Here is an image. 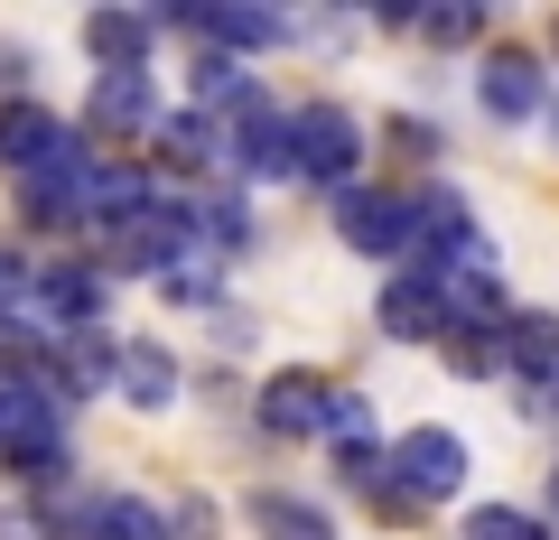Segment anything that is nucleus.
Masks as SVG:
<instances>
[{
  "label": "nucleus",
  "mask_w": 559,
  "mask_h": 540,
  "mask_svg": "<svg viewBox=\"0 0 559 540\" xmlns=\"http://www.w3.org/2000/svg\"><path fill=\"white\" fill-rule=\"evenodd\" d=\"M355 159H364V121L345 112V103H299L289 112V178L308 187H355Z\"/></svg>",
  "instance_id": "1"
},
{
  "label": "nucleus",
  "mask_w": 559,
  "mask_h": 540,
  "mask_svg": "<svg viewBox=\"0 0 559 540\" xmlns=\"http://www.w3.org/2000/svg\"><path fill=\"white\" fill-rule=\"evenodd\" d=\"M0 457L20 476H57L66 466V420L28 373H0Z\"/></svg>",
  "instance_id": "2"
},
{
  "label": "nucleus",
  "mask_w": 559,
  "mask_h": 540,
  "mask_svg": "<svg viewBox=\"0 0 559 540\" xmlns=\"http://www.w3.org/2000/svg\"><path fill=\"white\" fill-rule=\"evenodd\" d=\"M373 476H382V494H401V503H448L466 484V439L457 429H411Z\"/></svg>",
  "instance_id": "3"
},
{
  "label": "nucleus",
  "mask_w": 559,
  "mask_h": 540,
  "mask_svg": "<svg viewBox=\"0 0 559 540\" xmlns=\"http://www.w3.org/2000/svg\"><path fill=\"white\" fill-rule=\"evenodd\" d=\"M336 233H345V252H364V261H401L411 252V196H392V187H345Z\"/></svg>",
  "instance_id": "4"
},
{
  "label": "nucleus",
  "mask_w": 559,
  "mask_h": 540,
  "mask_svg": "<svg viewBox=\"0 0 559 540\" xmlns=\"http://www.w3.org/2000/svg\"><path fill=\"white\" fill-rule=\"evenodd\" d=\"M476 94H485V112H495V121H532L540 103H550V75H540L532 47H495L485 75H476Z\"/></svg>",
  "instance_id": "5"
},
{
  "label": "nucleus",
  "mask_w": 559,
  "mask_h": 540,
  "mask_svg": "<svg viewBox=\"0 0 559 540\" xmlns=\"http://www.w3.org/2000/svg\"><path fill=\"white\" fill-rule=\"evenodd\" d=\"M57 149H66V121L47 103H0V168L10 178H38Z\"/></svg>",
  "instance_id": "6"
},
{
  "label": "nucleus",
  "mask_w": 559,
  "mask_h": 540,
  "mask_svg": "<svg viewBox=\"0 0 559 540\" xmlns=\"http://www.w3.org/2000/svg\"><path fill=\"white\" fill-rule=\"evenodd\" d=\"M84 121H94V131H121V141H150V121H159V84H150V65H140V75H103L94 103H84Z\"/></svg>",
  "instance_id": "7"
},
{
  "label": "nucleus",
  "mask_w": 559,
  "mask_h": 540,
  "mask_svg": "<svg viewBox=\"0 0 559 540\" xmlns=\"http://www.w3.org/2000/svg\"><path fill=\"white\" fill-rule=\"evenodd\" d=\"M261 429L271 439H318L326 429V382L318 373H271L261 382Z\"/></svg>",
  "instance_id": "8"
},
{
  "label": "nucleus",
  "mask_w": 559,
  "mask_h": 540,
  "mask_svg": "<svg viewBox=\"0 0 559 540\" xmlns=\"http://www.w3.org/2000/svg\"><path fill=\"white\" fill-rule=\"evenodd\" d=\"M224 168H242V178H289V112H242L224 131Z\"/></svg>",
  "instance_id": "9"
},
{
  "label": "nucleus",
  "mask_w": 559,
  "mask_h": 540,
  "mask_svg": "<svg viewBox=\"0 0 559 540\" xmlns=\"http://www.w3.org/2000/svg\"><path fill=\"white\" fill-rule=\"evenodd\" d=\"M150 205V168H94L75 196V224H94V233H121V224Z\"/></svg>",
  "instance_id": "10"
},
{
  "label": "nucleus",
  "mask_w": 559,
  "mask_h": 540,
  "mask_svg": "<svg viewBox=\"0 0 559 540\" xmlns=\"http://www.w3.org/2000/svg\"><path fill=\"white\" fill-rule=\"evenodd\" d=\"M103 382H121L131 410H168V400H178V355H168V345H121Z\"/></svg>",
  "instance_id": "11"
},
{
  "label": "nucleus",
  "mask_w": 559,
  "mask_h": 540,
  "mask_svg": "<svg viewBox=\"0 0 559 540\" xmlns=\"http://www.w3.org/2000/svg\"><path fill=\"white\" fill-rule=\"evenodd\" d=\"M382 336L439 345V280H429V271H401V280L382 289Z\"/></svg>",
  "instance_id": "12"
},
{
  "label": "nucleus",
  "mask_w": 559,
  "mask_h": 540,
  "mask_svg": "<svg viewBox=\"0 0 559 540\" xmlns=\"http://www.w3.org/2000/svg\"><path fill=\"white\" fill-rule=\"evenodd\" d=\"M150 38H159V28L140 20V10H94V20H84V47L103 57V75H140V65H150Z\"/></svg>",
  "instance_id": "13"
},
{
  "label": "nucleus",
  "mask_w": 559,
  "mask_h": 540,
  "mask_svg": "<svg viewBox=\"0 0 559 540\" xmlns=\"http://www.w3.org/2000/svg\"><path fill=\"white\" fill-rule=\"evenodd\" d=\"M178 28H197L205 47H280V38H289V20L242 10V0H224V10H178Z\"/></svg>",
  "instance_id": "14"
},
{
  "label": "nucleus",
  "mask_w": 559,
  "mask_h": 540,
  "mask_svg": "<svg viewBox=\"0 0 559 540\" xmlns=\"http://www.w3.org/2000/svg\"><path fill=\"white\" fill-rule=\"evenodd\" d=\"M28 299H38L47 317H66V326H94V308H103V271L57 261V271H38V280H28Z\"/></svg>",
  "instance_id": "15"
},
{
  "label": "nucleus",
  "mask_w": 559,
  "mask_h": 540,
  "mask_svg": "<svg viewBox=\"0 0 559 540\" xmlns=\"http://www.w3.org/2000/svg\"><path fill=\"white\" fill-rule=\"evenodd\" d=\"M150 141H159L168 168H224V131L205 112H159V121H150Z\"/></svg>",
  "instance_id": "16"
},
{
  "label": "nucleus",
  "mask_w": 559,
  "mask_h": 540,
  "mask_svg": "<svg viewBox=\"0 0 559 540\" xmlns=\"http://www.w3.org/2000/svg\"><path fill=\"white\" fill-rule=\"evenodd\" d=\"M503 363L550 392L559 382V317H503Z\"/></svg>",
  "instance_id": "17"
},
{
  "label": "nucleus",
  "mask_w": 559,
  "mask_h": 540,
  "mask_svg": "<svg viewBox=\"0 0 559 540\" xmlns=\"http://www.w3.org/2000/svg\"><path fill=\"white\" fill-rule=\"evenodd\" d=\"M252 521H261V540H336V521L299 494H252Z\"/></svg>",
  "instance_id": "18"
},
{
  "label": "nucleus",
  "mask_w": 559,
  "mask_h": 540,
  "mask_svg": "<svg viewBox=\"0 0 559 540\" xmlns=\"http://www.w3.org/2000/svg\"><path fill=\"white\" fill-rule=\"evenodd\" d=\"M197 112H205V121H215V112L242 121V112H261V94H252V75H242L234 57H205V65H197Z\"/></svg>",
  "instance_id": "19"
},
{
  "label": "nucleus",
  "mask_w": 559,
  "mask_h": 540,
  "mask_svg": "<svg viewBox=\"0 0 559 540\" xmlns=\"http://www.w3.org/2000/svg\"><path fill=\"white\" fill-rule=\"evenodd\" d=\"M318 439H336V447H382L373 400H364V392H326V429H318Z\"/></svg>",
  "instance_id": "20"
},
{
  "label": "nucleus",
  "mask_w": 559,
  "mask_h": 540,
  "mask_svg": "<svg viewBox=\"0 0 559 540\" xmlns=\"http://www.w3.org/2000/svg\"><path fill=\"white\" fill-rule=\"evenodd\" d=\"M197 242L242 252V242H252V205H242V196H205V205H197Z\"/></svg>",
  "instance_id": "21"
},
{
  "label": "nucleus",
  "mask_w": 559,
  "mask_h": 540,
  "mask_svg": "<svg viewBox=\"0 0 559 540\" xmlns=\"http://www.w3.org/2000/svg\"><path fill=\"white\" fill-rule=\"evenodd\" d=\"M159 289H168L178 308H215V299H224V271H215V261H168Z\"/></svg>",
  "instance_id": "22"
},
{
  "label": "nucleus",
  "mask_w": 559,
  "mask_h": 540,
  "mask_svg": "<svg viewBox=\"0 0 559 540\" xmlns=\"http://www.w3.org/2000/svg\"><path fill=\"white\" fill-rule=\"evenodd\" d=\"M466 540H550V531H540L522 503H476V513H466Z\"/></svg>",
  "instance_id": "23"
},
{
  "label": "nucleus",
  "mask_w": 559,
  "mask_h": 540,
  "mask_svg": "<svg viewBox=\"0 0 559 540\" xmlns=\"http://www.w3.org/2000/svg\"><path fill=\"white\" fill-rule=\"evenodd\" d=\"M439 355L457 363V373H476V382H495V373H513V363H503V336H439Z\"/></svg>",
  "instance_id": "24"
},
{
  "label": "nucleus",
  "mask_w": 559,
  "mask_h": 540,
  "mask_svg": "<svg viewBox=\"0 0 559 540\" xmlns=\"http://www.w3.org/2000/svg\"><path fill=\"white\" fill-rule=\"evenodd\" d=\"M411 20L429 28V38H439V47H466V38H476V28H485V10H411Z\"/></svg>",
  "instance_id": "25"
},
{
  "label": "nucleus",
  "mask_w": 559,
  "mask_h": 540,
  "mask_svg": "<svg viewBox=\"0 0 559 540\" xmlns=\"http://www.w3.org/2000/svg\"><path fill=\"white\" fill-rule=\"evenodd\" d=\"M0 540H47V521H38V513L20 503V513H0Z\"/></svg>",
  "instance_id": "26"
},
{
  "label": "nucleus",
  "mask_w": 559,
  "mask_h": 540,
  "mask_svg": "<svg viewBox=\"0 0 559 540\" xmlns=\"http://www.w3.org/2000/svg\"><path fill=\"white\" fill-rule=\"evenodd\" d=\"M540 400H550V410H559V382H550V392H540Z\"/></svg>",
  "instance_id": "27"
},
{
  "label": "nucleus",
  "mask_w": 559,
  "mask_h": 540,
  "mask_svg": "<svg viewBox=\"0 0 559 540\" xmlns=\"http://www.w3.org/2000/svg\"><path fill=\"white\" fill-rule=\"evenodd\" d=\"M550 503H559V476H550Z\"/></svg>",
  "instance_id": "28"
}]
</instances>
